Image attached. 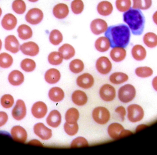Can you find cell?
Segmentation results:
<instances>
[{
    "instance_id": "obj_1",
    "label": "cell",
    "mask_w": 157,
    "mask_h": 155,
    "mask_svg": "<svg viewBox=\"0 0 157 155\" xmlns=\"http://www.w3.org/2000/svg\"><path fill=\"white\" fill-rule=\"evenodd\" d=\"M105 35L109 40L112 48H125L130 42V29L129 27L124 24L110 26L105 32Z\"/></svg>"
},
{
    "instance_id": "obj_2",
    "label": "cell",
    "mask_w": 157,
    "mask_h": 155,
    "mask_svg": "<svg viewBox=\"0 0 157 155\" xmlns=\"http://www.w3.org/2000/svg\"><path fill=\"white\" fill-rule=\"evenodd\" d=\"M123 19L133 34L140 35L143 34L145 19L141 10L130 8L124 13Z\"/></svg>"
},
{
    "instance_id": "obj_3",
    "label": "cell",
    "mask_w": 157,
    "mask_h": 155,
    "mask_svg": "<svg viewBox=\"0 0 157 155\" xmlns=\"http://www.w3.org/2000/svg\"><path fill=\"white\" fill-rule=\"evenodd\" d=\"M136 96V90L132 84L122 86L118 91V98L123 103H128L133 100Z\"/></svg>"
},
{
    "instance_id": "obj_4",
    "label": "cell",
    "mask_w": 157,
    "mask_h": 155,
    "mask_svg": "<svg viewBox=\"0 0 157 155\" xmlns=\"http://www.w3.org/2000/svg\"><path fill=\"white\" fill-rule=\"evenodd\" d=\"M144 117V111L142 106L132 104L127 108V118L131 122L135 123L141 121Z\"/></svg>"
},
{
    "instance_id": "obj_5",
    "label": "cell",
    "mask_w": 157,
    "mask_h": 155,
    "mask_svg": "<svg viewBox=\"0 0 157 155\" xmlns=\"http://www.w3.org/2000/svg\"><path fill=\"white\" fill-rule=\"evenodd\" d=\"M108 132L110 137L114 140L132 134L131 131L125 130L121 124L118 123L110 124L108 127Z\"/></svg>"
},
{
    "instance_id": "obj_6",
    "label": "cell",
    "mask_w": 157,
    "mask_h": 155,
    "mask_svg": "<svg viewBox=\"0 0 157 155\" xmlns=\"http://www.w3.org/2000/svg\"><path fill=\"white\" fill-rule=\"evenodd\" d=\"M92 117L97 123L101 125L107 124L110 118V114L108 109L104 107H97L92 112Z\"/></svg>"
},
{
    "instance_id": "obj_7",
    "label": "cell",
    "mask_w": 157,
    "mask_h": 155,
    "mask_svg": "<svg viewBox=\"0 0 157 155\" xmlns=\"http://www.w3.org/2000/svg\"><path fill=\"white\" fill-rule=\"evenodd\" d=\"M44 15L40 9L34 8L28 12L25 16L26 21L32 25H36L40 23L43 18Z\"/></svg>"
},
{
    "instance_id": "obj_8",
    "label": "cell",
    "mask_w": 157,
    "mask_h": 155,
    "mask_svg": "<svg viewBox=\"0 0 157 155\" xmlns=\"http://www.w3.org/2000/svg\"><path fill=\"white\" fill-rule=\"evenodd\" d=\"M99 94L101 98L104 101L111 102L116 97V90L112 85L104 84L100 89Z\"/></svg>"
},
{
    "instance_id": "obj_9",
    "label": "cell",
    "mask_w": 157,
    "mask_h": 155,
    "mask_svg": "<svg viewBox=\"0 0 157 155\" xmlns=\"http://www.w3.org/2000/svg\"><path fill=\"white\" fill-rule=\"evenodd\" d=\"M96 69L100 74L107 75L109 73L112 68V65L108 58L101 56L96 61Z\"/></svg>"
},
{
    "instance_id": "obj_10",
    "label": "cell",
    "mask_w": 157,
    "mask_h": 155,
    "mask_svg": "<svg viewBox=\"0 0 157 155\" xmlns=\"http://www.w3.org/2000/svg\"><path fill=\"white\" fill-rule=\"evenodd\" d=\"M34 132L37 136L44 141L49 140L52 135V131L42 123H39L35 124Z\"/></svg>"
},
{
    "instance_id": "obj_11",
    "label": "cell",
    "mask_w": 157,
    "mask_h": 155,
    "mask_svg": "<svg viewBox=\"0 0 157 155\" xmlns=\"http://www.w3.org/2000/svg\"><path fill=\"white\" fill-rule=\"evenodd\" d=\"M12 116L15 120L21 121L23 120L26 114V108L25 102L22 100H18L15 106L12 110Z\"/></svg>"
},
{
    "instance_id": "obj_12",
    "label": "cell",
    "mask_w": 157,
    "mask_h": 155,
    "mask_svg": "<svg viewBox=\"0 0 157 155\" xmlns=\"http://www.w3.org/2000/svg\"><path fill=\"white\" fill-rule=\"evenodd\" d=\"M90 29L93 34L100 35L107 31L108 24L106 21L100 18L93 20L90 23Z\"/></svg>"
},
{
    "instance_id": "obj_13",
    "label": "cell",
    "mask_w": 157,
    "mask_h": 155,
    "mask_svg": "<svg viewBox=\"0 0 157 155\" xmlns=\"http://www.w3.org/2000/svg\"><path fill=\"white\" fill-rule=\"evenodd\" d=\"M31 112L35 118L42 119L46 116L48 112V107L43 102H37L33 104Z\"/></svg>"
},
{
    "instance_id": "obj_14",
    "label": "cell",
    "mask_w": 157,
    "mask_h": 155,
    "mask_svg": "<svg viewBox=\"0 0 157 155\" xmlns=\"http://www.w3.org/2000/svg\"><path fill=\"white\" fill-rule=\"evenodd\" d=\"M22 53L27 56H35L39 52V47L37 44L32 41L24 43L20 47Z\"/></svg>"
},
{
    "instance_id": "obj_15",
    "label": "cell",
    "mask_w": 157,
    "mask_h": 155,
    "mask_svg": "<svg viewBox=\"0 0 157 155\" xmlns=\"http://www.w3.org/2000/svg\"><path fill=\"white\" fill-rule=\"evenodd\" d=\"M77 85L83 89H89L94 85L93 76L89 73H86L78 76L76 80Z\"/></svg>"
},
{
    "instance_id": "obj_16",
    "label": "cell",
    "mask_w": 157,
    "mask_h": 155,
    "mask_svg": "<svg viewBox=\"0 0 157 155\" xmlns=\"http://www.w3.org/2000/svg\"><path fill=\"white\" fill-rule=\"evenodd\" d=\"M11 135L14 141L24 143L27 139L26 131L20 126H15L11 131Z\"/></svg>"
},
{
    "instance_id": "obj_17",
    "label": "cell",
    "mask_w": 157,
    "mask_h": 155,
    "mask_svg": "<svg viewBox=\"0 0 157 155\" xmlns=\"http://www.w3.org/2000/svg\"><path fill=\"white\" fill-rule=\"evenodd\" d=\"M5 47L6 50L12 53H17L19 51L20 45L16 37L11 35L6 38Z\"/></svg>"
},
{
    "instance_id": "obj_18",
    "label": "cell",
    "mask_w": 157,
    "mask_h": 155,
    "mask_svg": "<svg viewBox=\"0 0 157 155\" xmlns=\"http://www.w3.org/2000/svg\"><path fill=\"white\" fill-rule=\"evenodd\" d=\"M46 121L48 125L52 128H57L59 126L61 123L62 117L61 114L57 110H53L48 115Z\"/></svg>"
},
{
    "instance_id": "obj_19",
    "label": "cell",
    "mask_w": 157,
    "mask_h": 155,
    "mask_svg": "<svg viewBox=\"0 0 157 155\" xmlns=\"http://www.w3.org/2000/svg\"><path fill=\"white\" fill-rule=\"evenodd\" d=\"M69 13V7L65 4H58L53 7V15L58 19H64L68 16Z\"/></svg>"
},
{
    "instance_id": "obj_20",
    "label": "cell",
    "mask_w": 157,
    "mask_h": 155,
    "mask_svg": "<svg viewBox=\"0 0 157 155\" xmlns=\"http://www.w3.org/2000/svg\"><path fill=\"white\" fill-rule=\"evenodd\" d=\"M17 24L16 17L11 13L5 15L2 21V26L6 30H13Z\"/></svg>"
},
{
    "instance_id": "obj_21",
    "label": "cell",
    "mask_w": 157,
    "mask_h": 155,
    "mask_svg": "<svg viewBox=\"0 0 157 155\" xmlns=\"http://www.w3.org/2000/svg\"><path fill=\"white\" fill-rule=\"evenodd\" d=\"M60 78V72L56 69H50L45 74V80L49 84H56L59 82Z\"/></svg>"
},
{
    "instance_id": "obj_22",
    "label": "cell",
    "mask_w": 157,
    "mask_h": 155,
    "mask_svg": "<svg viewBox=\"0 0 157 155\" xmlns=\"http://www.w3.org/2000/svg\"><path fill=\"white\" fill-rule=\"evenodd\" d=\"M110 56L112 59L116 62H120L124 60L126 57V51L124 48L116 47L113 48Z\"/></svg>"
},
{
    "instance_id": "obj_23",
    "label": "cell",
    "mask_w": 157,
    "mask_h": 155,
    "mask_svg": "<svg viewBox=\"0 0 157 155\" xmlns=\"http://www.w3.org/2000/svg\"><path fill=\"white\" fill-rule=\"evenodd\" d=\"M72 100L76 105L82 106L87 102V96L86 93L82 91L76 90L74 92L72 95Z\"/></svg>"
},
{
    "instance_id": "obj_24",
    "label": "cell",
    "mask_w": 157,
    "mask_h": 155,
    "mask_svg": "<svg viewBox=\"0 0 157 155\" xmlns=\"http://www.w3.org/2000/svg\"><path fill=\"white\" fill-rule=\"evenodd\" d=\"M147 54V53L145 48L141 45H135L132 49V56L137 61L144 60L146 57Z\"/></svg>"
},
{
    "instance_id": "obj_25",
    "label": "cell",
    "mask_w": 157,
    "mask_h": 155,
    "mask_svg": "<svg viewBox=\"0 0 157 155\" xmlns=\"http://www.w3.org/2000/svg\"><path fill=\"white\" fill-rule=\"evenodd\" d=\"M8 81L11 85L13 86H19L24 82L25 78L22 72L19 70L12 71L8 76Z\"/></svg>"
},
{
    "instance_id": "obj_26",
    "label": "cell",
    "mask_w": 157,
    "mask_h": 155,
    "mask_svg": "<svg viewBox=\"0 0 157 155\" xmlns=\"http://www.w3.org/2000/svg\"><path fill=\"white\" fill-rule=\"evenodd\" d=\"M98 13L103 16H108L112 13L113 6L111 3L107 1H102L99 3L97 6Z\"/></svg>"
},
{
    "instance_id": "obj_27",
    "label": "cell",
    "mask_w": 157,
    "mask_h": 155,
    "mask_svg": "<svg viewBox=\"0 0 157 155\" xmlns=\"http://www.w3.org/2000/svg\"><path fill=\"white\" fill-rule=\"evenodd\" d=\"M59 52L65 60L71 59L74 56L75 54L74 48L69 44H65L61 46L59 48Z\"/></svg>"
},
{
    "instance_id": "obj_28",
    "label": "cell",
    "mask_w": 157,
    "mask_h": 155,
    "mask_svg": "<svg viewBox=\"0 0 157 155\" xmlns=\"http://www.w3.org/2000/svg\"><path fill=\"white\" fill-rule=\"evenodd\" d=\"M48 96L52 101L55 103L59 102L64 99V92L59 87H53L49 91Z\"/></svg>"
},
{
    "instance_id": "obj_29",
    "label": "cell",
    "mask_w": 157,
    "mask_h": 155,
    "mask_svg": "<svg viewBox=\"0 0 157 155\" xmlns=\"http://www.w3.org/2000/svg\"><path fill=\"white\" fill-rule=\"evenodd\" d=\"M95 46L96 49L100 52L108 51L110 47L109 40L105 37H101L96 40Z\"/></svg>"
},
{
    "instance_id": "obj_30",
    "label": "cell",
    "mask_w": 157,
    "mask_h": 155,
    "mask_svg": "<svg viewBox=\"0 0 157 155\" xmlns=\"http://www.w3.org/2000/svg\"><path fill=\"white\" fill-rule=\"evenodd\" d=\"M129 77L128 75L123 72H114L109 77L110 81L115 85L122 84L127 81Z\"/></svg>"
},
{
    "instance_id": "obj_31",
    "label": "cell",
    "mask_w": 157,
    "mask_h": 155,
    "mask_svg": "<svg viewBox=\"0 0 157 155\" xmlns=\"http://www.w3.org/2000/svg\"><path fill=\"white\" fill-rule=\"evenodd\" d=\"M143 41L147 47L154 48L157 46V35L153 32H148L144 35Z\"/></svg>"
},
{
    "instance_id": "obj_32",
    "label": "cell",
    "mask_w": 157,
    "mask_h": 155,
    "mask_svg": "<svg viewBox=\"0 0 157 155\" xmlns=\"http://www.w3.org/2000/svg\"><path fill=\"white\" fill-rule=\"evenodd\" d=\"M18 36L23 40H27L32 37L33 32L30 27L26 24L19 26L17 28Z\"/></svg>"
},
{
    "instance_id": "obj_33",
    "label": "cell",
    "mask_w": 157,
    "mask_h": 155,
    "mask_svg": "<svg viewBox=\"0 0 157 155\" xmlns=\"http://www.w3.org/2000/svg\"><path fill=\"white\" fill-rule=\"evenodd\" d=\"M79 114L78 110L75 108L69 109L65 114V120L66 122L70 124L77 123L79 119Z\"/></svg>"
},
{
    "instance_id": "obj_34",
    "label": "cell",
    "mask_w": 157,
    "mask_h": 155,
    "mask_svg": "<svg viewBox=\"0 0 157 155\" xmlns=\"http://www.w3.org/2000/svg\"><path fill=\"white\" fill-rule=\"evenodd\" d=\"M154 71L150 67H140L135 70V74L137 77L142 78H149L153 75Z\"/></svg>"
},
{
    "instance_id": "obj_35",
    "label": "cell",
    "mask_w": 157,
    "mask_h": 155,
    "mask_svg": "<svg viewBox=\"0 0 157 155\" xmlns=\"http://www.w3.org/2000/svg\"><path fill=\"white\" fill-rule=\"evenodd\" d=\"M152 5V0H133L132 8L139 10H147L151 7Z\"/></svg>"
},
{
    "instance_id": "obj_36",
    "label": "cell",
    "mask_w": 157,
    "mask_h": 155,
    "mask_svg": "<svg viewBox=\"0 0 157 155\" xmlns=\"http://www.w3.org/2000/svg\"><path fill=\"white\" fill-rule=\"evenodd\" d=\"M63 40V36L60 31L57 29L52 30L50 34L49 40L54 45H59Z\"/></svg>"
},
{
    "instance_id": "obj_37",
    "label": "cell",
    "mask_w": 157,
    "mask_h": 155,
    "mask_svg": "<svg viewBox=\"0 0 157 155\" xmlns=\"http://www.w3.org/2000/svg\"><path fill=\"white\" fill-rule=\"evenodd\" d=\"M63 59L61 54L57 51L51 52L48 56L49 63L54 66L60 65L62 63Z\"/></svg>"
},
{
    "instance_id": "obj_38",
    "label": "cell",
    "mask_w": 157,
    "mask_h": 155,
    "mask_svg": "<svg viewBox=\"0 0 157 155\" xmlns=\"http://www.w3.org/2000/svg\"><path fill=\"white\" fill-rule=\"evenodd\" d=\"M70 70L73 73L78 74L82 72L84 70V63L80 59H74L70 63Z\"/></svg>"
},
{
    "instance_id": "obj_39",
    "label": "cell",
    "mask_w": 157,
    "mask_h": 155,
    "mask_svg": "<svg viewBox=\"0 0 157 155\" xmlns=\"http://www.w3.org/2000/svg\"><path fill=\"white\" fill-rule=\"evenodd\" d=\"M13 63V57L9 54L2 53L0 54V67L7 68L12 66Z\"/></svg>"
},
{
    "instance_id": "obj_40",
    "label": "cell",
    "mask_w": 157,
    "mask_h": 155,
    "mask_svg": "<svg viewBox=\"0 0 157 155\" xmlns=\"http://www.w3.org/2000/svg\"><path fill=\"white\" fill-rule=\"evenodd\" d=\"M21 67L26 72H32L36 69V62L30 59H25L21 62Z\"/></svg>"
},
{
    "instance_id": "obj_41",
    "label": "cell",
    "mask_w": 157,
    "mask_h": 155,
    "mask_svg": "<svg viewBox=\"0 0 157 155\" xmlns=\"http://www.w3.org/2000/svg\"><path fill=\"white\" fill-rule=\"evenodd\" d=\"M13 10L18 14H22L26 11L25 3L23 0H15L12 4Z\"/></svg>"
},
{
    "instance_id": "obj_42",
    "label": "cell",
    "mask_w": 157,
    "mask_h": 155,
    "mask_svg": "<svg viewBox=\"0 0 157 155\" xmlns=\"http://www.w3.org/2000/svg\"><path fill=\"white\" fill-rule=\"evenodd\" d=\"M115 4L118 11L125 13L131 8L132 2L131 0H116Z\"/></svg>"
},
{
    "instance_id": "obj_43",
    "label": "cell",
    "mask_w": 157,
    "mask_h": 155,
    "mask_svg": "<svg viewBox=\"0 0 157 155\" xmlns=\"http://www.w3.org/2000/svg\"><path fill=\"white\" fill-rule=\"evenodd\" d=\"M71 7L74 13L79 14L84 10V3L82 0H74L71 4Z\"/></svg>"
},
{
    "instance_id": "obj_44",
    "label": "cell",
    "mask_w": 157,
    "mask_h": 155,
    "mask_svg": "<svg viewBox=\"0 0 157 155\" xmlns=\"http://www.w3.org/2000/svg\"><path fill=\"white\" fill-rule=\"evenodd\" d=\"M64 130L65 132L70 136H74L78 132V126L77 123L70 124L66 122L64 124Z\"/></svg>"
},
{
    "instance_id": "obj_45",
    "label": "cell",
    "mask_w": 157,
    "mask_h": 155,
    "mask_svg": "<svg viewBox=\"0 0 157 155\" xmlns=\"http://www.w3.org/2000/svg\"><path fill=\"white\" fill-rule=\"evenodd\" d=\"M14 99L10 94H5L1 98V103L2 106L5 109H9L14 104Z\"/></svg>"
},
{
    "instance_id": "obj_46",
    "label": "cell",
    "mask_w": 157,
    "mask_h": 155,
    "mask_svg": "<svg viewBox=\"0 0 157 155\" xmlns=\"http://www.w3.org/2000/svg\"><path fill=\"white\" fill-rule=\"evenodd\" d=\"M89 146L88 142L84 137H78L75 138L72 142L71 148L87 147Z\"/></svg>"
},
{
    "instance_id": "obj_47",
    "label": "cell",
    "mask_w": 157,
    "mask_h": 155,
    "mask_svg": "<svg viewBox=\"0 0 157 155\" xmlns=\"http://www.w3.org/2000/svg\"><path fill=\"white\" fill-rule=\"evenodd\" d=\"M115 112L119 114L120 118L122 121L124 120L125 115H126V112L125 108L123 106H119L116 108L115 110Z\"/></svg>"
},
{
    "instance_id": "obj_48",
    "label": "cell",
    "mask_w": 157,
    "mask_h": 155,
    "mask_svg": "<svg viewBox=\"0 0 157 155\" xmlns=\"http://www.w3.org/2000/svg\"><path fill=\"white\" fill-rule=\"evenodd\" d=\"M8 115L4 112H0V127L3 126L7 122Z\"/></svg>"
},
{
    "instance_id": "obj_49",
    "label": "cell",
    "mask_w": 157,
    "mask_h": 155,
    "mask_svg": "<svg viewBox=\"0 0 157 155\" xmlns=\"http://www.w3.org/2000/svg\"><path fill=\"white\" fill-rule=\"evenodd\" d=\"M152 86L154 90L157 92V76L155 77L152 81Z\"/></svg>"
},
{
    "instance_id": "obj_50",
    "label": "cell",
    "mask_w": 157,
    "mask_h": 155,
    "mask_svg": "<svg viewBox=\"0 0 157 155\" xmlns=\"http://www.w3.org/2000/svg\"><path fill=\"white\" fill-rule=\"evenodd\" d=\"M153 19L154 23L157 25V11L155 12L153 16Z\"/></svg>"
},
{
    "instance_id": "obj_51",
    "label": "cell",
    "mask_w": 157,
    "mask_h": 155,
    "mask_svg": "<svg viewBox=\"0 0 157 155\" xmlns=\"http://www.w3.org/2000/svg\"><path fill=\"white\" fill-rule=\"evenodd\" d=\"M29 2H37L39 0H29Z\"/></svg>"
},
{
    "instance_id": "obj_52",
    "label": "cell",
    "mask_w": 157,
    "mask_h": 155,
    "mask_svg": "<svg viewBox=\"0 0 157 155\" xmlns=\"http://www.w3.org/2000/svg\"><path fill=\"white\" fill-rule=\"evenodd\" d=\"M2 42L1 41V39H0V50H1V49H2Z\"/></svg>"
},
{
    "instance_id": "obj_53",
    "label": "cell",
    "mask_w": 157,
    "mask_h": 155,
    "mask_svg": "<svg viewBox=\"0 0 157 155\" xmlns=\"http://www.w3.org/2000/svg\"><path fill=\"white\" fill-rule=\"evenodd\" d=\"M2 9L0 8V17H1V15H2Z\"/></svg>"
}]
</instances>
